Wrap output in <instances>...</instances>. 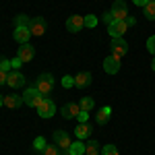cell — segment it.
Returning a JSON list of instances; mask_svg holds the SVG:
<instances>
[{"instance_id":"6da1fadb","label":"cell","mask_w":155,"mask_h":155,"mask_svg":"<svg viewBox=\"0 0 155 155\" xmlns=\"http://www.w3.org/2000/svg\"><path fill=\"white\" fill-rule=\"evenodd\" d=\"M35 89L44 97H48L50 93H52V89H54V77H52L50 72L39 74V77H37V81H35Z\"/></svg>"},{"instance_id":"5b68a950","label":"cell","mask_w":155,"mask_h":155,"mask_svg":"<svg viewBox=\"0 0 155 155\" xmlns=\"http://www.w3.org/2000/svg\"><path fill=\"white\" fill-rule=\"evenodd\" d=\"M54 143H56V147H58L60 151H68L72 141H71V137H68L66 130H56L54 132Z\"/></svg>"},{"instance_id":"ba28073f","label":"cell","mask_w":155,"mask_h":155,"mask_svg":"<svg viewBox=\"0 0 155 155\" xmlns=\"http://www.w3.org/2000/svg\"><path fill=\"white\" fill-rule=\"evenodd\" d=\"M46 27H48V25H46V19H44V17H33V19H31V25H29V29H31V35H44V33H46Z\"/></svg>"},{"instance_id":"4fadbf2b","label":"cell","mask_w":155,"mask_h":155,"mask_svg":"<svg viewBox=\"0 0 155 155\" xmlns=\"http://www.w3.org/2000/svg\"><path fill=\"white\" fill-rule=\"evenodd\" d=\"M12 37H15V41L21 46V44H29V37H31V29L29 27H17L15 29V33H12Z\"/></svg>"},{"instance_id":"7402d4cb","label":"cell","mask_w":155,"mask_h":155,"mask_svg":"<svg viewBox=\"0 0 155 155\" xmlns=\"http://www.w3.org/2000/svg\"><path fill=\"white\" fill-rule=\"evenodd\" d=\"M72 155H85V143H81V141H77V143L71 145V149H68Z\"/></svg>"},{"instance_id":"8d00e7d4","label":"cell","mask_w":155,"mask_h":155,"mask_svg":"<svg viewBox=\"0 0 155 155\" xmlns=\"http://www.w3.org/2000/svg\"><path fill=\"white\" fill-rule=\"evenodd\" d=\"M4 106V95H0V107Z\"/></svg>"},{"instance_id":"d590c367","label":"cell","mask_w":155,"mask_h":155,"mask_svg":"<svg viewBox=\"0 0 155 155\" xmlns=\"http://www.w3.org/2000/svg\"><path fill=\"white\" fill-rule=\"evenodd\" d=\"M124 21H126V25H128V27H132V25H134V19H132V17H126Z\"/></svg>"},{"instance_id":"603a6c76","label":"cell","mask_w":155,"mask_h":155,"mask_svg":"<svg viewBox=\"0 0 155 155\" xmlns=\"http://www.w3.org/2000/svg\"><path fill=\"white\" fill-rule=\"evenodd\" d=\"M15 23H17V27H29V25H31V17H27V15H19V17L15 19Z\"/></svg>"},{"instance_id":"74e56055","label":"cell","mask_w":155,"mask_h":155,"mask_svg":"<svg viewBox=\"0 0 155 155\" xmlns=\"http://www.w3.org/2000/svg\"><path fill=\"white\" fill-rule=\"evenodd\" d=\"M151 68H153V72H155V56H153V62H151Z\"/></svg>"},{"instance_id":"d4e9b609","label":"cell","mask_w":155,"mask_h":155,"mask_svg":"<svg viewBox=\"0 0 155 155\" xmlns=\"http://www.w3.org/2000/svg\"><path fill=\"white\" fill-rule=\"evenodd\" d=\"M33 149H35V151H44V149H46V139H44V137H37L35 141H33Z\"/></svg>"},{"instance_id":"f546056e","label":"cell","mask_w":155,"mask_h":155,"mask_svg":"<svg viewBox=\"0 0 155 155\" xmlns=\"http://www.w3.org/2000/svg\"><path fill=\"white\" fill-rule=\"evenodd\" d=\"M72 85H74V77L64 74V77H62V87H66V89H68V87H72Z\"/></svg>"},{"instance_id":"4316f807","label":"cell","mask_w":155,"mask_h":155,"mask_svg":"<svg viewBox=\"0 0 155 155\" xmlns=\"http://www.w3.org/2000/svg\"><path fill=\"white\" fill-rule=\"evenodd\" d=\"M11 68H12L11 60H6V58H0V71H4V72H11Z\"/></svg>"},{"instance_id":"484cf974","label":"cell","mask_w":155,"mask_h":155,"mask_svg":"<svg viewBox=\"0 0 155 155\" xmlns=\"http://www.w3.org/2000/svg\"><path fill=\"white\" fill-rule=\"evenodd\" d=\"M101 155H118V149H116V145H106V147L101 149Z\"/></svg>"},{"instance_id":"ac0fdd59","label":"cell","mask_w":155,"mask_h":155,"mask_svg":"<svg viewBox=\"0 0 155 155\" xmlns=\"http://www.w3.org/2000/svg\"><path fill=\"white\" fill-rule=\"evenodd\" d=\"M110 116H112V107H107V106H104L99 112H97V116H95V120H97V124H107V120H110Z\"/></svg>"},{"instance_id":"d6986e66","label":"cell","mask_w":155,"mask_h":155,"mask_svg":"<svg viewBox=\"0 0 155 155\" xmlns=\"http://www.w3.org/2000/svg\"><path fill=\"white\" fill-rule=\"evenodd\" d=\"M143 11H145V19L155 21V0H149V2L143 6Z\"/></svg>"},{"instance_id":"836d02e7","label":"cell","mask_w":155,"mask_h":155,"mask_svg":"<svg viewBox=\"0 0 155 155\" xmlns=\"http://www.w3.org/2000/svg\"><path fill=\"white\" fill-rule=\"evenodd\" d=\"M6 74H8V72L0 71V87H2V85H6Z\"/></svg>"},{"instance_id":"30bf717a","label":"cell","mask_w":155,"mask_h":155,"mask_svg":"<svg viewBox=\"0 0 155 155\" xmlns=\"http://www.w3.org/2000/svg\"><path fill=\"white\" fill-rule=\"evenodd\" d=\"M104 71L107 72V74H116V72L120 71V58H116V56H106V60H104Z\"/></svg>"},{"instance_id":"d6a6232c","label":"cell","mask_w":155,"mask_h":155,"mask_svg":"<svg viewBox=\"0 0 155 155\" xmlns=\"http://www.w3.org/2000/svg\"><path fill=\"white\" fill-rule=\"evenodd\" d=\"M11 64H12V68H19V66L23 64V60H21L19 56H17V58H12V60H11Z\"/></svg>"},{"instance_id":"277c9868","label":"cell","mask_w":155,"mask_h":155,"mask_svg":"<svg viewBox=\"0 0 155 155\" xmlns=\"http://www.w3.org/2000/svg\"><path fill=\"white\" fill-rule=\"evenodd\" d=\"M41 99H44V95L37 91L35 87H31V89H27L23 93V104L25 106H31V107H37L39 104H41Z\"/></svg>"},{"instance_id":"e575fe53","label":"cell","mask_w":155,"mask_h":155,"mask_svg":"<svg viewBox=\"0 0 155 155\" xmlns=\"http://www.w3.org/2000/svg\"><path fill=\"white\" fill-rule=\"evenodd\" d=\"M132 2H134V4H137V6H145V4H147V2H149V0H132Z\"/></svg>"},{"instance_id":"2e32d148","label":"cell","mask_w":155,"mask_h":155,"mask_svg":"<svg viewBox=\"0 0 155 155\" xmlns=\"http://www.w3.org/2000/svg\"><path fill=\"white\" fill-rule=\"evenodd\" d=\"M74 134H77V139H79V141L89 139V134H91V126H89L87 122H81V124L74 128Z\"/></svg>"},{"instance_id":"e0dca14e","label":"cell","mask_w":155,"mask_h":155,"mask_svg":"<svg viewBox=\"0 0 155 155\" xmlns=\"http://www.w3.org/2000/svg\"><path fill=\"white\" fill-rule=\"evenodd\" d=\"M4 106L17 110V107L23 106V97H21V95H4Z\"/></svg>"},{"instance_id":"52a82bcc","label":"cell","mask_w":155,"mask_h":155,"mask_svg":"<svg viewBox=\"0 0 155 155\" xmlns=\"http://www.w3.org/2000/svg\"><path fill=\"white\" fill-rule=\"evenodd\" d=\"M83 27H85V17H81V15H72L66 19V29L71 33H79Z\"/></svg>"},{"instance_id":"ffe728a7","label":"cell","mask_w":155,"mask_h":155,"mask_svg":"<svg viewBox=\"0 0 155 155\" xmlns=\"http://www.w3.org/2000/svg\"><path fill=\"white\" fill-rule=\"evenodd\" d=\"M101 149H99V143L97 141H89L85 145V155H99Z\"/></svg>"},{"instance_id":"cb8c5ba5","label":"cell","mask_w":155,"mask_h":155,"mask_svg":"<svg viewBox=\"0 0 155 155\" xmlns=\"http://www.w3.org/2000/svg\"><path fill=\"white\" fill-rule=\"evenodd\" d=\"M41 153H44V155H60V149L56 147V143H54V145H46V149H44Z\"/></svg>"},{"instance_id":"83f0119b","label":"cell","mask_w":155,"mask_h":155,"mask_svg":"<svg viewBox=\"0 0 155 155\" xmlns=\"http://www.w3.org/2000/svg\"><path fill=\"white\" fill-rule=\"evenodd\" d=\"M101 21H104V23H106L107 27H110L112 23H116V19H114V15H112L110 11H107V12H104V17H101Z\"/></svg>"},{"instance_id":"8fae6325","label":"cell","mask_w":155,"mask_h":155,"mask_svg":"<svg viewBox=\"0 0 155 155\" xmlns=\"http://www.w3.org/2000/svg\"><path fill=\"white\" fill-rule=\"evenodd\" d=\"M107 31L112 37H124V33L128 31V25H126V21H116L107 27Z\"/></svg>"},{"instance_id":"3957f363","label":"cell","mask_w":155,"mask_h":155,"mask_svg":"<svg viewBox=\"0 0 155 155\" xmlns=\"http://www.w3.org/2000/svg\"><path fill=\"white\" fill-rule=\"evenodd\" d=\"M110 50H112V56L122 58V56L128 52V44L124 41V37H112V41H110Z\"/></svg>"},{"instance_id":"1f68e13d","label":"cell","mask_w":155,"mask_h":155,"mask_svg":"<svg viewBox=\"0 0 155 155\" xmlns=\"http://www.w3.org/2000/svg\"><path fill=\"white\" fill-rule=\"evenodd\" d=\"M77 120H79V124H81V122H87V120H89V112H83V110H81V114L77 116Z\"/></svg>"},{"instance_id":"f35d334b","label":"cell","mask_w":155,"mask_h":155,"mask_svg":"<svg viewBox=\"0 0 155 155\" xmlns=\"http://www.w3.org/2000/svg\"><path fill=\"white\" fill-rule=\"evenodd\" d=\"M62 155H72V153H71V151H64V153H62Z\"/></svg>"},{"instance_id":"9c48e42d","label":"cell","mask_w":155,"mask_h":155,"mask_svg":"<svg viewBox=\"0 0 155 155\" xmlns=\"http://www.w3.org/2000/svg\"><path fill=\"white\" fill-rule=\"evenodd\" d=\"M6 85H8V87H12V89H19V87H23V85H25V77H23V72H19V71H11L8 74H6Z\"/></svg>"},{"instance_id":"8992f818","label":"cell","mask_w":155,"mask_h":155,"mask_svg":"<svg viewBox=\"0 0 155 155\" xmlns=\"http://www.w3.org/2000/svg\"><path fill=\"white\" fill-rule=\"evenodd\" d=\"M110 12L114 15V19H116V21H124V19L128 17V6H126V2H124V0H116V2H114V6L110 8Z\"/></svg>"},{"instance_id":"9a60e30c","label":"cell","mask_w":155,"mask_h":155,"mask_svg":"<svg viewBox=\"0 0 155 155\" xmlns=\"http://www.w3.org/2000/svg\"><path fill=\"white\" fill-rule=\"evenodd\" d=\"M91 85V72H79L77 77H74V87H79V89H85V87H89Z\"/></svg>"},{"instance_id":"f1b7e54d","label":"cell","mask_w":155,"mask_h":155,"mask_svg":"<svg viewBox=\"0 0 155 155\" xmlns=\"http://www.w3.org/2000/svg\"><path fill=\"white\" fill-rule=\"evenodd\" d=\"M95 25H97V17H93V15H87V17H85V27L91 29V27H95Z\"/></svg>"},{"instance_id":"7c38bea8","label":"cell","mask_w":155,"mask_h":155,"mask_svg":"<svg viewBox=\"0 0 155 155\" xmlns=\"http://www.w3.org/2000/svg\"><path fill=\"white\" fill-rule=\"evenodd\" d=\"M17 56L23 60V62H31L33 56H35V50H33V46H29V44H21L19 50H17Z\"/></svg>"},{"instance_id":"5bb4252c","label":"cell","mask_w":155,"mask_h":155,"mask_svg":"<svg viewBox=\"0 0 155 155\" xmlns=\"http://www.w3.org/2000/svg\"><path fill=\"white\" fill-rule=\"evenodd\" d=\"M62 116L66 120H71V118H77L79 114H81V106L79 104H66V106H62Z\"/></svg>"},{"instance_id":"7a4b0ae2","label":"cell","mask_w":155,"mask_h":155,"mask_svg":"<svg viewBox=\"0 0 155 155\" xmlns=\"http://www.w3.org/2000/svg\"><path fill=\"white\" fill-rule=\"evenodd\" d=\"M35 110H37V114H39V118H52V116L56 114V104H54L50 97H44L41 104H39Z\"/></svg>"},{"instance_id":"4dcf8cb0","label":"cell","mask_w":155,"mask_h":155,"mask_svg":"<svg viewBox=\"0 0 155 155\" xmlns=\"http://www.w3.org/2000/svg\"><path fill=\"white\" fill-rule=\"evenodd\" d=\"M147 50H149V54L155 56V35H151L149 39H147Z\"/></svg>"},{"instance_id":"44dd1931","label":"cell","mask_w":155,"mask_h":155,"mask_svg":"<svg viewBox=\"0 0 155 155\" xmlns=\"http://www.w3.org/2000/svg\"><path fill=\"white\" fill-rule=\"evenodd\" d=\"M79 106H81V110H83V112H91V110H93V106H95V101H93L89 95H85L83 99H81V104H79Z\"/></svg>"}]
</instances>
